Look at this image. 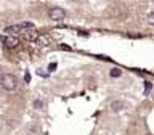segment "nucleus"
<instances>
[{"mask_svg": "<svg viewBox=\"0 0 154 135\" xmlns=\"http://www.w3.org/2000/svg\"><path fill=\"white\" fill-rule=\"evenodd\" d=\"M0 85L5 90H14L18 87V79L13 74H3L0 77Z\"/></svg>", "mask_w": 154, "mask_h": 135, "instance_id": "nucleus-1", "label": "nucleus"}, {"mask_svg": "<svg viewBox=\"0 0 154 135\" xmlns=\"http://www.w3.org/2000/svg\"><path fill=\"white\" fill-rule=\"evenodd\" d=\"M48 16H50V19H53V21H63V19L66 18V11L61 7H51L48 10Z\"/></svg>", "mask_w": 154, "mask_h": 135, "instance_id": "nucleus-2", "label": "nucleus"}, {"mask_svg": "<svg viewBox=\"0 0 154 135\" xmlns=\"http://www.w3.org/2000/svg\"><path fill=\"white\" fill-rule=\"evenodd\" d=\"M23 36H24L26 40H35V39L38 37V34L34 31V29H29V31H24L23 32Z\"/></svg>", "mask_w": 154, "mask_h": 135, "instance_id": "nucleus-3", "label": "nucleus"}, {"mask_svg": "<svg viewBox=\"0 0 154 135\" xmlns=\"http://www.w3.org/2000/svg\"><path fill=\"white\" fill-rule=\"evenodd\" d=\"M3 43L7 47H16L18 45V39L13 37V36H7V37L3 39Z\"/></svg>", "mask_w": 154, "mask_h": 135, "instance_id": "nucleus-4", "label": "nucleus"}, {"mask_svg": "<svg viewBox=\"0 0 154 135\" xmlns=\"http://www.w3.org/2000/svg\"><path fill=\"white\" fill-rule=\"evenodd\" d=\"M124 108H125V103L122 100H116V101L111 103V109H112V111H122Z\"/></svg>", "mask_w": 154, "mask_h": 135, "instance_id": "nucleus-5", "label": "nucleus"}, {"mask_svg": "<svg viewBox=\"0 0 154 135\" xmlns=\"http://www.w3.org/2000/svg\"><path fill=\"white\" fill-rule=\"evenodd\" d=\"M151 89H152V84H151V82H144V95H148L149 92H151Z\"/></svg>", "mask_w": 154, "mask_h": 135, "instance_id": "nucleus-6", "label": "nucleus"}, {"mask_svg": "<svg viewBox=\"0 0 154 135\" xmlns=\"http://www.w3.org/2000/svg\"><path fill=\"white\" fill-rule=\"evenodd\" d=\"M120 74H122V72H120V69H117V68H114V69L111 71V76L112 77H119Z\"/></svg>", "mask_w": 154, "mask_h": 135, "instance_id": "nucleus-7", "label": "nucleus"}, {"mask_svg": "<svg viewBox=\"0 0 154 135\" xmlns=\"http://www.w3.org/2000/svg\"><path fill=\"white\" fill-rule=\"evenodd\" d=\"M148 23L149 24H154V11H149L148 13Z\"/></svg>", "mask_w": 154, "mask_h": 135, "instance_id": "nucleus-8", "label": "nucleus"}, {"mask_svg": "<svg viewBox=\"0 0 154 135\" xmlns=\"http://www.w3.org/2000/svg\"><path fill=\"white\" fill-rule=\"evenodd\" d=\"M55 68H56V64H55V63H51V64L48 66V69H50V71H53V69H55Z\"/></svg>", "mask_w": 154, "mask_h": 135, "instance_id": "nucleus-9", "label": "nucleus"}, {"mask_svg": "<svg viewBox=\"0 0 154 135\" xmlns=\"http://www.w3.org/2000/svg\"><path fill=\"white\" fill-rule=\"evenodd\" d=\"M3 76V72H2V68H0V77H2Z\"/></svg>", "mask_w": 154, "mask_h": 135, "instance_id": "nucleus-10", "label": "nucleus"}]
</instances>
